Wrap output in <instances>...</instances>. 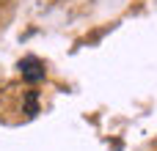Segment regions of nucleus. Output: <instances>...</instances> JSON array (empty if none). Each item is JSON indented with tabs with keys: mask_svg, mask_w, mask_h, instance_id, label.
<instances>
[{
	"mask_svg": "<svg viewBox=\"0 0 157 151\" xmlns=\"http://www.w3.org/2000/svg\"><path fill=\"white\" fill-rule=\"evenodd\" d=\"M36 69H39L36 61H25V63H22V74H25L28 80H39V77H44V72H36Z\"/></svg>",
	"mask_w": 157,
	"mask_h": 151,
	"instance_id": "nucleus-1",
	"label": "nucleus"
}]
</instances>
